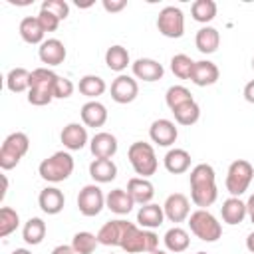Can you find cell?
<instances>
[{
	"mask_svg": "<svg viewBox=\"0 0 254 254\" xmlns=\"http://www.w3.org/2000/svg\"><path fill=\"white\" fill-rule=\"evenodd\" d=\"M252 69H254V58H252Z\"/></svg>",
	"mask_w": 254,
	"mask_h": 254,
	"instance_id": "51",
	"label": "cell"
},
{
	"mask_svg": "<svg viewBox=\"0 0 254 254\" xmlns=\"http://www.w3.org/2000/svg\"><path fill=\"white\" fill-rule=\"evenodd\" d=\"M196 254H206V252H196Z\"/></svg>",
	"mask_w": 254,
	"mask_h": 254,
	"instance_id": "52",
	"label": "cell"
},
{
	"mask_svg": "<svg viewBox=\"0 0 254 254\" xmlns=\"http://www.w3.org/2000/svg\"><path fill=\"white\" fill-rule=\"evenodd\" d=\"M147 254H167V252H163V250H153V252H147Z\"/></svg>",
	"mask_w": 254,
	"mask_h": 254,
	"instance_id": "50",
	"label": "cell"
},
{
	"mask_svg": "<svg viewBox=\"0 0 254 254\" xmlns=\"http://www.w3.org/2000/svg\"><path fill=\"white\" fill-rule=\"evenodd\" d=\"M190 14H192V20L206 24V22L214 20V16H216V2L214 0H196L190 6Z\"/></svg>",
	"mask_w": 254,
	"mask_h": 254,
	"instance_id": "36",
	"label": "cell"
},
{
	"mask_svg": "<svg viewBox=\"0 0 254 254\" xmlns=\"http://www.w3.org/2000/svg\"><path fill=\"white\" fill-rule=\"evenodd\" d=\"M157 30L165 38H181L185 34V16L177 6H165L157 18Z\"/></svg>",
	"mask_w": 254,
	"mask_h": 254,
	"instance_id": "9",
	"label": "cell"
},
{
	"mask_svg": "<svg viewBox=\"0 0 254 254\" xmlns=\"http://www.w3.org/2000/svg\"><path fill=\"white\" fill-rule=\"evenodd\" d=\"M73 81L71 79H67V77H58V81H56V87H54V97L56 99H67L71 93H73Z\"/></svg>",
	"mask_w": 254,
	"mask_h": 254,
	"instance_id": "42",
	"label": "cell"
},
{
	"mask_svg": "<svg viewBox=\"0 0 254 254\" xmlns=\"http://www.w3.org/2000/svg\"><path fill=\"white\" fill-rule=\"evenodd\" d=\"M60 139L64 143L65 149L69 151H81L87 143V129L81 125V123H67L62 133H60Z\"/></svg>",
	"mask_w": 254,
	"mask_h": 254,
	"instance_id": "17",
	"label": "cell"
},
{
	"mask_svg": "<svg viewBox=\"0 0 254 254\" xmlns=\"http://www.w3.org/2000/svg\"><path fill=\"white\" fill-rule=\"evenodd\" d=\"M20 36L26 44H42L44 42V28L42 24L38 22V16H26L22 22H20Z\"/></svg>",
	"mask_w": 254,
	"mask_h": 254,
	"instance_id": "28",
	"label": "cell"
},
{
	"mask_svg": "<svg viewBox=\"0 0 254 254\" xmlns=\"http://www.w3.org/2000/svg\"><path fill=\"white\" fill-rule=\"evenodd\" d=\"M252 177H254V167L246 161V159H236L230 163L228 167V173H226V190L232 194V196H240L248 190L250 183H252Z\"/></svg>",
	"mask_w": 254,
	"mask_h": 254,
	"instance_id": "8",
	"label": "cell"
},
{
	"mask_svg": "<svg viewBox=\"0 0 254 254\" xmlns=\"http://www.w3.org/2000/svg\"><path fill=\"white\" fill-rule=\"evenodd\" d=\"M73 167H75L73 157L65 151H58L40 163L38 173L48 183H62V181L69 179V175L73 173Z\"/></svg>",
	"mask_w": 254,
	"mask_h": 254,
	"instance_id": "3",
	"label": "cell"
},
{
	"mask_svg": "<svg viewBox=\"0 0 254 254\" xmlns=\"http://www.w3.org/2000/svg\"><path fill=\"white\" fill-rule=\"evenodd\" d=\"M20 224V216L14 208L10 206H2L0 208V236L6 238L8 234H12Z\"/></svg>",
	"mask_w": 254,
	"mask_h": 254,
	"instance_id": "40",
	"label": "cell"
},
{
	"mask_svg": "<svg viewBox=\"0 0 254 254\" xmlns=\"http://www.w3.org/2000/svg\"><path fill=\"white\" fill-rule=\"evenodd\" d=\"M194 44H196V50L200 54H214L220 46V34L216 28L212 26H204L196 32V38H194Z\"/></svg>",
	"mask_w": 254,
	"mask_h": 254,
	"instance_id": "27",
	"label": "cell"
},
{
	"mask_svg": "<svg viewBox=\"0 0 254 254\" xmlns=\"http://www.w3.org/2000/svg\"><path fill=\"white\" fill-rule=\"evenodd\" d=\"M246 210H248V216H250V220L254 222V194L248 198V202H246Z\"/></svg>",
	"mask_w": 254,
	"mask_h": 254,
	"instance_id": "47",
	"label": "cell"
},
{
	"mask_svg": "<svg viewBox=\"0 0 254 254\" xmlns=\"http://www.w3.org/2000/svg\"><path fill=\"white\" fill-rule=\"evenodd\" d=\"M163 220H165V210H163V206H159L155 202L143 204L137 212V222L141 224V228H147V230L161 226Z\"/></svg>",
	"mask_w": 254,
	"mask_h": 254,
	"instance_id": "25",
	"label": "cell"
},
{
	"mask_svg": "<svg viewBox=\"0 0 254 254\" xmlns=\"http://www.w3.org/2000/svg\"><path fill=\"white\" fill-rule=\"evenodd\" d=\"M127 157H129V163H131L133 171L139 177L149 179L151 175L157 173L159 161H157V155H155V149H153L151 143H145V141L131 143V147L127 151Z\"/></svg>",
	"mask_w": 254,
	"mask_h": 254,
	"instance_id": "4",
	"label": "cell"
},
{
	"mask_svg": "<svg viewBox=\"0 0 254 254\" xmlns=\"http://www.w3.org/2000/svg\"><path fill=\"white\" fill-rule=\"evenodd\" d=\"M38 22L42 24L44 32H54V30H58V26H60V22H62V20H60L58 16H54L52 12H48V10H42V8H40Z\"/></svg>",
	"mask_w": 254,
	"mask_h": 254,
	"instance_id": "43",
	"label": "cell"
},
{
	"mask_svg": "<svg viewBox=\"0 0 254 254\" xmlns=\"http://www.w3.org/2000/svg\"><path fill=\"white\" fill-rule=\"evenodd\" d=\"M77 87H79V93L85 95V97H89L91 101H93L95 97L103 95L105 89H107L105 81H103L99 75H83V77L79 79V85H77Z\"/></svg>",
	"mask_w": 254,
	"mask_h": 254,
	"instance_id": "34",
	"label": "cell"
},
{
	"mask_svg": "<svg viewBox=\"0 0 254 254\" xmlns=\"http://www.w3.org/2000/svg\"><path fill=\"white\" fill-rule=\"evenodd\" d=\"M220 214H222V220L230 226H236L244 220V216L248 214L246 210V202L240 200V196H230L222 202L220 206Z\"/></svg>",
	"mask_w": 254,
	"mask_h": 254,
	"instance_id": "23",
	"label": "cell"
},
{
	"mask_svg": "<svg viewBox=\"0 0 254 254\" xmlns=\"http://www.w3.org/2000/svg\"><path fill=\"white\" fill-rule=\"evenodd\" d=\"M30 73L26 67H14L6 75V85L12 93H22L30 89Z\"/></svg>",
	"mask_w": 254,
	"mask_h": 254,
	"instance_id": "33",
	"label": "cell"
},
{
	"mask_svg": "<svg viewBox=\"0 0 254 254\" xmlns=\"http://www.w3.org/2000/svg\"><path fill=\"white\" fill-rule=\"evenodd\" d=\"M89 177L95 183H111L117 177V165L111 159H93L89 163Z\"/></svg>",
	"mask_w": 254,
	"mask_h": 254,
	"instance_id": "24",
	"label": "cell"
},
{
	"mask_svg": "<svg viewBox=\"0 0 254 254\" xmlns=\"http://www.w3.org/2000/svg\"><path fill=\"white\" fill-rule=\"evenodd\" d=\"M38 204L46 214H60L64 210L65 196L58 187H46L38 196Z\"/></svg>",
	"mask_w": 254,
	"mask_h": 254,
	"instance_id": "21",
	"label": "cell"
},
{
	"mask_svg": "<svg viewBox=\"0 0 254 254\" xmlns=\"http://www.w3.org/2000/svg\"><path fill=\"white\" fill-rule=\"evenodd\" d=\"M58 73H54L48 67H36L30 73V89H28V101L36 107L48 105L54 97V87L58 81Z\"/></svg>",
	"mask_w": 254,
	"mask_h": 254,
	"instance_id": "2",
	"label": "cell"
},
{
	"mask_svg": "<svg viewBox=\"0 0 254 254\" xmlns=\"http://www.w3.org/2000/svg\"><path fill=\"white\" fill-rule=\"evenodd\" d=\"M189 183H190V200L198 208H206L216 200L218 196L216 175L210 165L206 163L196 165L189 175Z\"/></svg>",
	"mask_w": 254,
	"mask_h": 254,
	"instance_id": "1",
	"label": "cell"
},
{
	"mask_svg": "<svg viewBox=\"0 0 254 254\" xmlns=\"http://www.w3.org/2000/svg\"><path fill=\"white\" fill-rule=\"evenodd\" d=\"M111 254H113V252H111Z\"/></svg>",
	"mask_w": 254,
	"mask_h": 254,
	"instance_id": "53",
	"label": "cell"
},
{
	"mask_svg": "<svg viewBox=\"0 0 254 254\" xmlns=\"http://www.w3.org/2000/svg\"><path fill=\"white\" fill-rule=\"evenodd\" d=\"M129 224H131L129 220H121V218L105 222L97 232L99 244H103V246H121V240H123Z\"/></svg>",
	"mask_w": 254,
	"mask_h": 254,
	"instance_id": "14",
	"label": "cell"
},
{
	"mask_svg": "<svg viewBox=\"0 0 254 254\" xmlns=\"http://www.w3.org/2000/svg\"><path fill=\"white\" fill-rule=\"evenodd\" d=\"M105 206V196L97 185H85L77 194V208L83 216H97Z\"/></svg>",
	"mask_w": 254,
	"mask_h": 254,
	"instance_id": "10",
	"label": "cell"
},
{
	"mask_svg": "<svg viewBox=\"0 0 254 254\" xmlns=\"http://www.w3.org/2000/svg\"><path fill=\"white\" fill-rule=\"evenodd\" d=\"M194 62L187 56V54H177L171 58V71L179 77V79H190Z\"/></svg>",
	"mask_w": 254,
	"mask_h": 254,
	"instance_id": "38",
	"label": "cell"
},
{
	"mask_svg": "<svg viewBox=\"0 0 254 254\" xmlns=\"http://www.w3.org/2000/svg\"><path fill=\"white\" fill-rule=\"evenodd\" d=\"M89 149L95 159H111L117 153V139L107 131L95 133L89 141Z\"/></svg>",
	"mask_w": 254,
	"mask_h": 254,
	"instance_id": "16",
	"label": "cell"
},
{
	"mask_svg": "<svg viewBox=\"0 0 254 254\" xmlns=\"http://www.w3.org/2000/svg\"><path fill=\"white\" fill-rule=\"evenodd\" d=\"M190 232L200 238L202 242H216L222 236V226L216 220L214 214H210L206 208H198L189 216Z\"/></svg>",
	"mask_w": 254,
	"mask_h": 254,
	"instance_id": "7",
	"label": "cell"
},
{
	"mask_svg": "<svg viewBox=\"0 0 254 254\" xmlns=\"http://www.w3.org/2000/svg\"><path fill=\"white\" fill-rule=\"evenodd\" d=\"M28 149H30V139L26 133L22 131L10 133L0 147V169L2 171L14 169L22 161V157L28 153Z\"/></svg>",
	"mask_w": 254,
	"mask_h": 254,
	"instance_id": "6",
	"label": "cell"
},
{
	"mask_svg": "<svg viewBox=\"0 0 254 254\" xmlns=\"http://www.w3.org/2000/svg\"><path fill=\"white\" fill-rule=\"evenodd\" d=\"M244 99L248 103H254V79H250L246 85H244Z\"/></svg>",
	"mask_w": 254,
	"mask_h": 254,
	"instance_id": "45",
	"label": "cell"
},
{
	"mask_svg": "<svg viewBox=\"0 0 254 254\" xmlns=\"http://www.w3.org/2000/svg\"><path fill=\"white\" fill-rule=\"evenodd\" d=\"M137 95H139V83L135 77L121 73L111 81V99L115 103H121V105L131 103L135 101Z\"/></svg>",
	"mask_w": 254,
	"mask_h": 254,
	"instance_id": "11",
	"label": "cell"
},
{
	"mask_svg": "<svg viewBox=\"0 0 254 254\" xmlns=\"http://www.w3.org/2000/svg\"><path fill=\"white\" fill-rule=\"evenodd\" d=\"M38 56H40L42 64H46V65H60V64H64L67 52H65L64 42H60L58 38H48L40 44Z\"/></svg>",
	"mask_w": 254,
	"mask_h": 254,
	"instance_id": "15",
	"label": "cell"
},
{
	"mask_svg": "<svg viewBox=\"0 0 254 254\" xmlns=\"http://www.w3.org/2000/svg\"><path fill=\"white\" fill-rule=\"evenodd\" d=\"M79 115H81V121H83L85 127H93V129L103 127L105 121H107V107L93 99V101H87V103L81 105Z\"/></svg>",
	"mask_w": 254,
	"mask_h": 254,
	"instance_id": "22",
	"label": "cell"
},
{
	"mask_svg": "<svg viewBox=\"0 0 254 254\" xmlns=\"http://www.w3.org/2000/svg\"><path fill=\"white\" fill-rule=\"evenodd\" d=\"M99 240H97V234H91L87 230H81V232H75L73 234V240H71V248L77 252V254H91L95 248H97Z\"/></svg>",
	"mask_w": 254,
	"mask_h": 254,
	"instance_id": "37",
	"label": "cell"
},
{
	"mask_svg": "<svg viewBox=\"0 0 254 254\" xmlns=\"http://www.w3.org/2000/svg\"><path fill=\"white\" fill-rule=\"evenodd\" d=\"M129 52L123 46H111L105 52V64L111 71H123L129 65Z\"/></svg>",
	"mask_w": 254,
	"mask_h": 254,
	"instance_id": "31",
	"label": "cell"
},
{
	"mask_svg": "<svg viewBox=\"0 0 254 254\" xmlns=\"http://www.w3.org/2000/svg\"><path fill=\"white\" fill-rule=\"evenodd\" d=\"M52 254H77V252L71 246H67V244H60V246H56L52 250Z\"/></svg>",
	"mask_w": 254,
	"mask_h": 254,
	"instance_id": "46",
	"label": "cell"
},
{
	"mask_svg": "<svg viewBox=\"0 0 254 254\" xmlns=\"http://www.w3.org/2000/svg\"><path fill=\"white\" fill-rule=\"evenodd\" d=\"M22 236H24L26 244H32V246L40 244L46 238V222L42 218H36V216L30 218L22 228Z\"/></svg>",
	"mask_w": 254,
	"mask_h": 254,
	"instance_id": "35",
	"label": "cell"
},
{
	"mask_svg": "<svg viewBox=\"0 0 254 254\" xmlns=\"http://www.w3.org/2000/svg\"><path fill=\"white\" fill-rule=\"evenodd\" d=\"M131 69H133V75L143 81H157L165 73L163 65L153 58H139L137 62L131 64Z\"/></svg>",
	"mask_w": 254,
	"mask_h": 254,
	"instance_id": "18",
	"label": "cell"
},
{
	"mask_svg": "<svg viewBox=\"0 0 254 254\" xmlns=\"http://www.w3.org/2000/svg\"><path fill=\"white\" fill-rule=\"evenodd\" d=\"M12 254H32V252H30V250H26V248H16Z\"/></svg>",
	"mask_w": 254,
	"mask_h": 254,
	"instance_id": "49",
	"label": "cell"
},
{
	"mask_svg": "<svg viewBox=\"0 0 254 254\" xmlns=\"http://www.w3.org/2000/svg\"><path fill=\"white\" fill-rule=\"evenodd\" d=\"M127 6V0H103V8L107 12H121L123 8Z\"/></svg>",
	"mask_w": 254,
	"mask_h": 254,
	"instance_id": "44",
	"label": "cell"
},
{
	"mask_svg": "<svg viewBox=\"0 0 254 254\" xmlns=\"http://www.w3.org/2000/svg\"><path fill=\"white\" fill-rule=\"evenodd\" d=\"M218 67L216 64L208 62V60H200V62H194V67H192V73H190V81L198 87H206V85H212L218 81Z\"/></svg>",
	"mask_w": 254,
	"mask_h": 254,
	"instance_id": "19",
	"label": "cell"
},
{
	"mask_svg": "<svg viewBox=\"0 0 254 254\" xmlns=\"http://www.w3.org/2000/svg\"><path fill=\"white\" fill-rule=\"evenodd\" d=\"M42 10L52 12L54 16H58L60 20H65L69 14V6L65 0H44L42 2Z\"/></svg>",
	"mask_w": 254,
	"mask_h": 254,
	"instance_id": "41",
	"label": "cell"
},
{
	"mask_svg": "<svg viewBox=\"0 0 254 254\" xmlns=\"http://www.w3.org/2000/svg\"><path fill=\"white\" fill-rule=\"evenodd\" d=\"M149 137L159 147H171L177 141L179 131L171 119H155L149 127Z\"/></svg>",
	"mask_w": 254,
	"mask_h": 254,
	"instance_id": "13",
	"label": "cell"
},
{
	"mask_svg": "<svg viewBox=\"0 0 254 254\" xmlns=\"http://www.w3.org/2000/svg\"><path fill=\"white\" fill-rule=\"evenodd\" d=\"M246 248H248V252L254 254V232H250V234L246 236Z\"/></svg>",
	"mask_w": 254,
	"mask_h": 254,
	"instance_id": "48",
	"label": "cell"
},
{
	"mask_svg": "<svg viewBox=\"0 0 254 254\" xmlns=\"http://www.w3.org/2000/svg\"><path fill=\"white\" fill-rule=\"evenodd\" d=\"M163 210H165V218H169L171 222H183L190 216V202L183 192H173L167 196Z\"/></svg>",
	"mask_w": 254,
	"mask_h": 254,
	"instance_id": "12",
	"label": "cell"
},
{
	"mask_svg": "<svg viewBox=\"0 0 254 254\" xmlns=\"http://www.w3.org/2000/svg\"><path fill=\"white\" fill-rule=\"evenodd\" d=\"M173 115H175V121H177L179 125L190 127V125H194V123L198 121V117H200V107H198V103L192 99V101H187V103H183L181 107L173 109Z\"/></svg>",
	"mask_w": 254,
	"mask_h": 254,
	"instance_id": "32",
	"label": "cell"
},
{
	"mask_svg": "<svg viewBox=\"0 0 254 254\" xmlns=\"http://www.w3.org/2000/svg\"><path fill=\"white\" fill-rule=\"evenodd\" d=\"M127 192L131 194V198L135 200V204H149L155 196V187L149 179L143 177H133L127 183Z\"/></svg>",
	"mask_w": 254,
	"mask_h": 254,
	"instance_id": "20",
	"label": "cell"
},
{
	"mask_svg": "<svg viewBox=\"0 0 254 254\" xmlns=\"http://www.w3.org/2000/svg\"><path fill=\"white\" fill-rule=\"evenodd\" d=\"M157 246H159V236L153 230L139 228L137 224L131 222L119 248H123L127 254H147L157 250Z\"/></svg>",
	"mask_w": 254,
	"mask_h": 254,
	"instance_id": "5",
	"label": "cell"
},
{
	"mask_svg": "<svg viewBox=\"0 0 254 254\" xmlns=\"http://www.w3.org/2000/svg\"><path fill=\"white\" fill-rule=\"evenodd\" d=\"M189 167H190V155H189V151H185V149H171L165 155V169L171 175L187 173Z\"/></svg>",
	"mask_w": 254,
	"mask_h": 254,
	"instance_id": "29",
	"label": "cell"
},
{
	"mask_svg": "<svg viewBox=\"0 0 254 254\" xmlns=\"http://www.w3.org/2000/svg\"><path fill=\"white\" fill-rule=\"evenodd\" d=\"M163 240H165L167 250H169V252H175V254L185 252V250L189 248V244H190L189 232H187L185 228H181V226H173V228H169V230L165 232Z\"/></svg>",
	"mask_w": 254,
	"mask_h": 254,
	"instance_id": "30",
	"label": "cell"
},
{
	"mask_svg": "<svg viewBox=\"0 0 254 254\" xmlns=\"http://www.w3.org/2000/svg\"><path fill=\"white\" fill-rule=\"evenodd\" d=\"M165 101H167L169 109L173 111V109L181 107L183 103L192 101V95H190V91H189L185 85H171V87L167 89V93H165Z\"/></svg>",
	"mask_w": 254,
	"mask_h": 254,
	"instance_id": "39",
	"label": "cell"
},
{
	"mask_svg": "<svg viewBox=\"0 0 254 254\" xmlns=\"http://www.w3.org/2000/svg\"><path fill=\"white\" fill-rule=\"evenodd\" d=\"M105 206L115 212V214H127L131 212V208L135 206V200L131 198V194L123 189H113L107 196H105Z\"/></svg>",
	"mask_w": 254,
	"mask_h": 254,
	"instance_id": "26",
	"label": "cell"
}]
</instances>
